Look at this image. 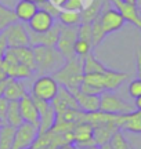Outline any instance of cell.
Masks as SVG:
<instances>
[{"instance_id": "cell-18", "label": "cell", "mask_w": 141, "mask_h": 149, "mask_svg": "<svg viewBox=\"0 0 141 149\" xmlns=\"http://www.w3.org/2000/svg\"><path fill=\"white\" fill-rule=\"evenodd\" d=\"M38 4H35L32 1H28V0H20L15 4V7L13 8L17 21L22 22V24H28L32 19V17L38 13Z\"/></svg>"}, {"instance_id": "cell-31", "label": "cell", "mask_w": 141, "mask_h": 149, "mask_svg": "<svg viewBox=\"0 0 141 149\" xmlns=\"http://www.w3.org/2000/svg\"><path fill=\"white\" fill-rule=\"evenodd\" d=\"M73 53H75L76 57H79V58H84L87 54L93 53V47H91V44H90V43L77 39V40L75 42V46H73Z\"/></svg>"}, {"instance_id": "cell-8", "label": "cell", "mask_w": 141, "mask_h": 149, "mask_svg": "<svg viewBox=\"0 0 141 149\" xmlns=\"http://www.w3.org/2000/svg\"><path fill=\"white\" fill-rule=\"evenodd\" d=\"M39 137V127L31 123H22L15 128L14 142L11 149H29L32 148L36 138Z\"/></svg>"}, {"instance_id": "cell-16", "label": "cell", "mask_w": 141, "mask_h": 149, "mask_svg": "<svg viewBox=\"0 0 141 149\" xmlns=\"http://www.w3.org/2000/svg\"><path fill=\"white\" fill-rule=\"evenodd\" d=\"M75 97V101L77 104L79 111L84 113H91V112L100 111V95H91V94H84L82 91H73L72 93Z\"/></svg>"}, {"instance_id": "cell-44", "label": "cell", "mask_w": 141, "mask_h": 149, "mask_svg": "<svg viewBox=\"0 0 141 149\" xmlns=\"http://www.w3.org/2000/svg\"><path fill=\"white\" fill-rule=\"evenodd\" d=\"M100 149H112V146H111V144H104V145H101V146H100Z\"/></svg>"}, {"instance_id": "cell-10", "label": "cell", "mask_w": 141, "mask_h": 149, "mask_svg": "<svg viewBox=\"0 0 141 149\" xmlns=\"http://www.w3.org/2000/svg\"><path fill=\"white\" fill-rule=\"evenodd\" d=\"M60 29H61V24L57 21H55V24L53 25L51 29H49L47 32L43 33H35L28 29L31 47H33V46H53L54 47L55 43H57V39H58V35H60Z\"/></svg>"}, {"instance_id": "cell-50", "label": "cell", "mask_w": 141, "mask_h": 149, "mask_svg": "<svg viewBox=\"0 0 141 149\" xmlns=\"http://www.w3.org/2000/svg\"><path fill=\"white\" fill-rule=\"evenodd\" d=\"M140 8H141V7H140Z\"/></svg>"}, {"instance_id": "cell-35", "label": "cell", "mask_w": 141, "mask_h": 149, "mask_svg": "<svg viewBox=\"0 0 141 149\" xmlns=\"http://www.w3.org/2000/svg\"><path fill=\"white\" fill-rule=\"evenodd\" d=\"M39 10H44L46 13H49L50 15H53L54 18H57L58 17V14H60L61 8H58V7H55L54 4H51L49 0L47 1H44V3H42V4H39Z\"/></svg>"}, {"instance_id": "cell-51", "label": "cell", "mask_w": 141, "mask_h": 149, "mask_svg": "<svg viewBox=\"0 0 141 149\" xmlns=\"http://www.w3.org/2000/svg\"><path fill=\"white\" fill-rule=\"evenodd\" d=\"M130 149H131V148H130Z\"/></svg>"}, {"instance_id": "cell-4", "label": "cell", "mask_w": 141, "mask_h": 149, "mask_svg": "<svg viewBox=\"0 0 141 149\" xmlns=\"http://www.w3.org/2000/svg\"><path fill=\"white\" fill-rule=\"evenodd\" d=\"M3 36L8 48H17V47H27L31 46L29 42V33L27 29V24H22L20 21H15L10 24L7 28L3 29Z\"/></svg>"}, {"instance_id": "cell-11", "label": "cell", "mask_w": 141, "mask_h": 149, "mask_svg": "<svg viewBox=\"0 0 141 149\" xmlns=\"http://www.w3.org/2000/svg\"><path fill=\"white\" fill-rule=\"evenodd\" d=\"M96 145L93 139V126L86 122H79L73 128V146L75 148H86Z\"/></svg>"}, {"instance_id": "cell-37", "label": "cell", "mask_w": 141, "mask_h": 149, "mask_svg": "<svg viewBox=\"0 0 141 149\" xmlns=\"http://www.w3.org/2000/svg\"><path fill=\"white\" fill-rule=\"evenodd\" d=\"M7 108H8V100L4 97H0V120L6 124V115H7Z\"/></svg>"}, {"instance_id": "cell-17", "label": "cell", "mask_w": 141, "mask_h": 149, "mask_svg": "<svg viewBox=\"0 0 141 149\" xmlns=\"http://www.w3.org/2000/svg\"><path fill=\"white\" fill-rule=\"evenodd\" d=\"M118 130H120L119 126L116 123H104V124H98L96 127H93V139L96 145L101 146L104 144H108L112 135H114Z\"/></svg>"}, {"instance_id": "cell-24", "label": "cell", "mask_w": 141, "mask_h": 149, "mask_svg": "<svg viewBox=\"0 0 141 149\" xmlns=\"http://www.w3.org/2000/svg\"><path fill=\"white\" fill-rule=\"evenodd\" d=\"M104 70H107V66L101 61H98L93 53L87 54L86 57L83 58V74L101 73Z\"/></svg>"}, {"instance_id": "cell-14", "label": "cell", "mask_w": 141, "mask_h": 149, "mask_svg": "<svg viewBox=\"0 0 141 149\" xmlns=\"http://www.w3.org/2000/svg\"><path fill=\"white\" fill-rule=\"evenodd\" d=\"M20 109H21V116L22 120L25 123H31L39 127V120H40V115H39L38 109L35 107V102L32 100V95L25 94L20 100Z\"/></svg>"}, {"instance_id": "cell-19", "label": "cell", "mask_w": 141, "mask_h": 149, "mask_svg": "<svg viewBox=\"0 0 141 149\" xmlns=\"http://www.w3.org/2000/svg\"><path fill=\"white\" fill-rule=\"evenodd\" d=\"M120 130H125L133 134H141V111L134 109L130 113L122 116Z\"/></svg>"}, {"instance_id": "cell-25", "label": "cell", "mask_w": 141, "mask_h": 149, "mask_svg": "<svg viewBox=\"0 0 141 149\" xmlns=\"http://www.w3.org/2000/svg\"><path fill=\"white\" fill-rule=\"evenodd\" d=\"M57 18H58V22L64 26H79L82 24V15L79 11L61 10Z\"/></svg>"}, {"instance_id": "cell-32", "label": "cell", "mask_w": 141, "mask_h": 149, "mask_svg": "<svg viewBox=\"0 0 141 149\" xmlns=\"http://www.w3.org/2000/svg\"><path fill=\"white\" fill-rule=\"evenodd\" d=\"M77 39L90 43L93 47V37H91V24H80L77 26Z\"/></svg>"}, {"instance_id": "cell-33", "label": "cell", "mask_w": 141, "mask_h": 149, "mask_svg": "<svg viewBox=\"0 0 141 149\" xmlns=\"http://www.w3.org/2000/svg\"><path fill=\"white\" fill-rule=\"evenodd\" d=\"M127 93H129V95L131 98H134L136 100L137 97L141 95V80L137 77V79L131 80L129 86H127Z\"/></svg>"}, {"instance_id": "cell-43", "label": "cell", "mask_w": 141, "mask_h": 149, "mask_svg": "<svg viewBox=\"0 0 141 149\" xmlns=\"http://www.w3.org/2000/svg\"><path fill=\"white\" fill-rule=\"evenodd\" d=\"M76 149H100L98 145H91V146H86V148H76Z\"/></svg>"}, {"instance_id": "cell-39", "label": "cell", "mask_w": 141, "mask_h": 149, "mask_svg": "<svg viewBox=\"0 0 141 149\" xmlns=\"http://www.w3.org/2000/svg\"><path fill=\"white\" fill-rule=\"evenodd\" d=\"M8 77L7 79H3L0 80V97L4 95V91H6V87H7V84H8Z\"/></svg>"}, {"instance_id": "cell-20", "label": "cell", "mask_w": 141, "mask_h": 149, "mask_svg": "<svg viewBox=\"0 0 141 149\" xmlns=\"http://www.w3.org/2000/svg\"><path fill=\"white\" fill-rule=\"evenodd\" d=\"M28 94L27 90H25V86L21 80L18 79H10L8 80V84L6 87L4 91V98L8 100V101H20L22 97Z\"/></svg>"}, {"instance_id": "cell-38", "label": "cell", "mask_w": 141, "mask_h": 149, "mask_svg": "<svg viewBox=\"0 0 141 149\" xmlns=\"http://www.w3.org/2000/svg\"><path fill=\"white\" fill-rule=\"evenodd\" d=\"M136 66H137V76L141 80V50L137 48L136 51Z\"/></svg>"}, {"instance_id": "cell-26", "label": "cell", "mask_w": 141, "mask_h": 149, "mask_svg": "<svg viewBox=\"0 0 141 149\" xmlns=\"http://www.w3.org/2000/svg\"><path fill=\"white\" fill-rule=\"evenodd\" d=\"M14 134H15V127L3 124L0 127V149H11L13 142H14Z\"/></svg>"}, {"instance_id": "cell-49", "label": "cell", "mask_w": 141, "mask_h": 149, "mask_svg": "<svg viewBox=\"0 0 141 149\" xmlns=\"http://www.w3.org/2000/svg\"><path fill=\"white\" fill-rule=\"evenodd\" d=\"M29 149H33V148H29Z\"/></svg>"}, {"instance_id": "cell-46", "label": "cell", "mask_w": 141, "mask_h": 149, "mask_svg": "<svg viewBox=\"0 0 141 149\" xmlns=\"http://www.w3.org/2000/svg\"><path fill=\"white\" fill-rule=\"evenodd\" d=\"M126 3H130V4H137V0H123Z\"/></svg>"}, {"instance_id": "cell-34", "label": "cell", "mask_w": 141, "mask_h": 149, "mask_svg": "<svg viewBox=\"0 0 141 149\" xmlns=\"http://www.w3.org/2000/svg\"><path fill=\"white\" fill-rule=\"evenodd\" d=\"M62 10H68V11H79L80 13L84 6H83V0H65V3L61 7Z\"/></svg>"}, {"instance_id": "cell-28", "label": "cell", "mask_w": 141, "mask_h": 149, "mask_svg": "<svg viewBox=\"0 0 141 149\" xmlns=\"http://www.w3.org/2000/svg\"><path fill=\"white\" fill-rule=\"evenodd\" d=\"M105 32L103 29V25H101V21H100V17H97L94 21L91 22V37H93V50L96 47H98L101 42L105 39Z\"/></svg>"}, {"instance_id": "cell-6", "label": "cell", "mask_w": 141, "mask_h": 149, "mask_svg": "<svg viewBox=\"0 0 141 149\" xmlns=\"http://www.w3.org/2000/svg\"><path fill=\"white\" fill-rule=\"evenodd\" d=\"M77 40V26H64L61 25L60 35L55 43L57 50L61 53V55L66 59H70L76 57L73 53V46L75 42Z\"/></svg>"}, {"instance_id": "cell-22", "label": "cell", "mask_w": 141, "mask_h": 149, "mask_svg": "<svg viewBox=\"0 0 141 149\" xmlns=\"http://www.w3.org/2000/svg\"><path fill=\"white\" fill-rule=\"evenodd\" d=\"M13 53L15 55L18 64H22L31 68V69L35 72L36 69V65H35V57H33V50L31 46H27V47H17V48H11Z\"/></svg>"}, {"instance_id": "cell-23", "label": "cell", "mask_w": 141, "mask_h": 149, "mask_svg": "<svg viewBox=\"0 0 141 149\" xmlns=\"http://www.w3.org/2000/svg\"><path fill=\"white\" fill-rule=\"evenodd\" d=\"M24 120L21 116V109H20V102L18 101H8V108H7V115H6V124L18 127L21 126Z\"/></svg>"}, {"instance_id": "cell-48", "label": "cell", "mask_w": 141, "mask_h": 149, "mask_svg": "<svg viewBox=\"0 0 141 149\" xmlns=\"http://www.w3.org/2000/svg\"><path fill=\"white\" fill-rule=\"evenodd\" d=\"M1 126H3V122H1V120H0V127H1Z\"/></svg>"}, {"instance_id": "cell-21", "label": "cell", "mask_w": 141, "mask_h": 149, "mask_svg": "<svg viewBox=\"0 0 141 149\" xmlns=\"http://www.w3.org/2000/svg\"><path fill=\"white\" fill-rule=\"evenodd\" d=\"M104 1L105 0H91V3L80 11L82 24H91L97 17H100L104 7Z\"/></svg>"}, {"instance_id": "cell-5", "label": "cell", "mask_w": 141, "mask_h": 149, "mask_svg": "<svg viewBox=\"0 0 141 149\" xmlns=\"http://www.w3.org/2000/svg\"><path fill=\"white\" fill-rule=\"evenodd\" d=\"M58 88H60V84L55 81L53 76H50V74L39 76L32 86L31 95L39 98V100H43V101L51 102L57 95Z\"/></svg>"}, {"instance_id": "cell-9", "label": "cell", "mask_w": 141, "mask_h": 149, "mask_svg": "<svg viewBox=\"0 0 141 149\" xmlns=\"http://www.w3.org/2000/svg\"><path fill=\"white\" fill-rule=\"evenodd\" d=\"M108 1L119 11L125 22H130L141 32V8L138 6L126 3L123 0H108Z\"/></svg>"}, {"instance_id": "cell-47", "label": "cell", "mask_w": 141, "mask_h": 149, "mask_svg": "<svg viewBox=\"0 0 141 149\" xmlns=\"http://www.w3.org/2000/svg\"><path fill=\"white\" fill-rule=\"evenodd\" d=\"M137 6H138V7H141V0H137Z\"/></svg>"}, {"instance_id": "cell-3", "label": "cell", "mask_w": 141, "mask_h": 149, "mask_svg": "<svg viewBox=\"0 0 141 149\" xmlns=\"http://www.w3.org/2000/svg\"><path fill=\"white\" fill-rule=\"evenodd\" d=\"M136 109L134 105L126 102L114 91H104L100 94V111L111 115H126Z\"/></svg>"}, {"instance_id": "cell-1", "label": "cell", "mask_w": 141, "mask_h": 149, "mask_svg": "<svg viewBox=\"0 0 141 149\" xmlns=\"http://www.w3.org/2000/svg\"><path fill=\"white\" fill-rule=\"evenodd\" d=\"M32 50L36 65L35 72L40 76L53 74L65 64V58L61 55L55 46H33Z\"/></svg>"}, {"instance_id": "cell-36", "label": "cell", "mask_w": 141, "mask_h": 149, "mask_svg": "<svg viewBox=\"0 0 141 149\" xmlns=\"http://www.w3.org/2000/svg\"><path fill=\"white\" fill-rule=\"evenodd\" d=\"M33 102H35V107H36V109H38L39 115L42 116V115H44L46 112L49 111V108L51 107L50 105V102L47 101H43V100H39V98H35V97H32Z\"/></svg>"}, {"instance_id": "cell-41", "label": "cell", "mask_w": 141, "mask_h": 149, "mask_svg": "<svg viewBox=\"0 0 141 149\" xmlns=\"http://www.w3.org/2000/svg\"><path fill=\"white\" fill-rule=\"evenodd\" d=\"M134 108H136L137 111H141V95L137 97L136 100H134Z\"/></svg>"}, {"instance_id": "cell-12", "label": "cell", "mask_w": 141, "mask_h": 149, "mask_svg": "<svg viewBox=\"0 0 141 149\" xmlns=\"http://www.w3.org/2000/svg\"><path fill=\"white\" fill-rule=\"evenodd\" d=\"M50 104H51V107L54 108L55 115H58L61 112H65L68 109H79L73 94L69 90H66L65 87H62V86H60L57 95Z\"/></svg>"}, {"instance_id": "cell-40", "label": "cell", "mask_w": 141, "mask_h": 149, "mask_svg": "<svg viewBox=\"0 0 141 149\" xmlns=\"http://www.w3.org/2000/svg\"><path fill=\"white\" fill-rule=\"evenodd\" d=\"M51 4H54L55 7H58V8H61L62 7V4L65 3V0H49Z\"/></svg>"}, {"instance_id": "cell-30", "label": "cell", "mask_w": 141, "mask_h": 149, "mask_svg": "<svg viewBox=\"0 0 141 149\" xmlns=\"http://www.w3.org/2000/svg\"><path fill=\"white\" fill-rule=\"evenodd\" d=\"M109 144H111L112 149H130V145L127 142L125 134L122 133V130H118V131L112 135Z\"/></svg>"}, {"instance_id": "cell-29", "label": "cell", "mask_w": 141, "mask_h": 149, "mask_svg": "<svg viewBox=\"0 0 141 149\" xmlns=\"http://www.w3.org/2000/svg\"><path fill=\"white\" fill-rule=\"evenodd\" d=\"M17 18L14 15V11L13 8L4 6L1 1H0V32H3V29L7 28L10 24L15 22Z\"/></svg>"}, {"instance_id": "cell-2", "label": "cell", "mask_w": 141, "mask_h": 149, "mask_svg": "<svg viewBox=\"0 0 141 149\" xmlns=\"http://www.w3.org/2000/svg\"><path fill=\"white\" fill-rule=\"evenodd\" d=\"M51 76L58 84L65 87L70 93L77 91L83 83V58L73 57L66 59L65 64Z\"/></svg>"}, {"instance_id": "cell-15", "label": "cell", "mask_w": 141, "mask_h": 149, "mask_svg": "<svg viewBox=\"0 0 141 149\" xmlns=\"http://www.w3.org/2000/svg\"><path fill=\"white\" fill-rule=\"evenodd\" d=\"M130 77V73L126 72H118V70L107 68L105 72H103V88L104 91H115Z\"/></svg>"}, {"instance_id": "cell-45", "label": "cell", "mask_w": 141, "mask_h": 149, "mask_svg": "<svg viewBox=\"0 0 141 149\" xmlns=\"http://www.w3.org/2000/svg\"><path fill=\"white\" fill-rule=\"evenodd\" d=\"M58 149H75L73 145H65V146H60Z\"/></svg>"}, {"instance_id": "cell-42", "label": "cell", "mask_w": 141, "mask_h": 149, "mask_svg": "<svg viewBox=\"0 0 141 149\" xmlns=\"http://www.w3.org/2000/svg\"><path fill=\"white\" fill-rule=\"evenodd\" d=\"M28 1H32V3H35V4H42V3H44V1H47V0H28Z\"/></svg>"}, {"instance_id": "cell-13", "label": "cell", "mask_w": 141, "mask_h": 149, "mask_svg": "<svg viewBox=\"0 0 141 149\" xmlns=\"http://www.w3.org/2000/svg\"><path fill=\"white\" fill-rule=\"evenodd\" d=\"M54 24V17L50 15L49 13H46L44 10H38V13L32 17V19L27 24V28L35 33H43L47 32L49 29H51Z\"/></svg>"}, {"instance_id": "cell-27", "label": "cell", "mask_w": 141, "mask_h": 149, "mask_svg": "<svg viewBox=\"0 0 141 149\" xmlns=\"http://www.w3.org/2000/svg\"><path fill=\"white\" fill-rule=\"evenodd\" d=\"M54 123H55V111L53 107H50L49 111L40 116V120H39V134H44L47 131H50L53 128V126H54Z\"/></svg>"}, {"instance_id": "cell-7", "label": "cell", "mask_w": 141, "mask_h": 149, "mask_svg": "<svg viewBox=\"0 0 141 149\" xmlns=\"http://www.w3.org/2000/svg\"><path fill=\"white\" fill-rule=\"evenodd\" d=\"M100 21H101L105 35L116 32L125 25L123 17L120 15V13L109 3L108 0L104 1V7L101 10V14H100Z\"/></svg>"}]
</instances>
